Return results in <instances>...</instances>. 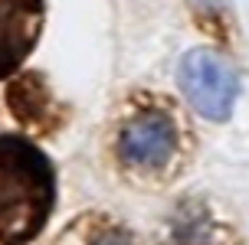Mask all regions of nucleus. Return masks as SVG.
<instances>
[{"instance_id":"nucleus-1","label":"nucleus","mask_w":249,"mask_h":245,"mask_svg":"<svg viewBox=\"0 0 249 245\" xmlns=\"http://www.w3.org/2000/svg\"><path fill=\"white\" fill-rule=\"evenodd\" d=\"M53 206L50 160L20 137H0V245H23Z\"/></svg>"},{"instance_id":"nucleus-2","label":"nucleus","mask_w":249,"mask_h":245,"mask_svg":"<svg viewBox=\"0 0 249 245\" xmlns=\"http://www.w3.org/2000/svg\"><path fill=\"white\" fill-rule=\"evenodd\" d=\"M180 88H184L190 108L203 114L207 121H223L233 111V101L239 95L236 69L213 49H194L180 59L177 69Z\"/></svg>"},{"instance_id":"nucleus-3","label":"nucleus","mask_w":249,"mask_h":245,"mask_svg":"<svg viewBox=\"0 0 249 245\" xmlns=\"http://www.w3.org/2000/svg\"><path fill=\"white\" fill-rule=\"evenodd\" d=\"M177 141L174 121L164 118L158 111L138 114L122 128L118 134V157L131 167H161L171 157Z\"/></svg>"},{"instance_id":"nucleus-4","label":"nucleus","mask_w":249,"mask_h":245,"mask_svg":"<svg viewBox=\"0 0 249 245\" xmlns=\"http://www.w3.org/2000/svg\"><path fill=\"white\" fill-rule=\"evenodd\" d=\"M43 30V0H0V79L10 75Z\"/></svg>"},{"instance_id":"nucleus-5","label":"nucleus","mask_w":249,"mask_h":245,"mask_svg":"<svg viewBox=\"0 0 249 245\" xmlns=\"http://www.w3.org/2000/svg\"><path fill=\"white\" fill-rule=\"evenodd\" d=\"M95 245H131V242H128V235H122V232H105Z\"/></svg>"}]
</instances>
